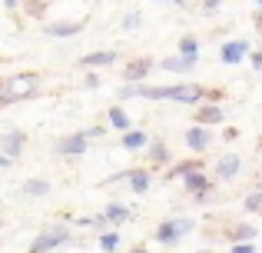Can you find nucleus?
<instances>
[{"label":"nucleus","mask_w":262,"mask_h":253,"mask_svg":"<svg viewBox=\"0 0 262 253\" xmlns=\"http://www.w3.org/2000/svg\"><path fill=\"white\" fill-rule=\"evenodd\" d=\"M0 167H10V157L7 153H0Z\"/></svg>","instance_id":"nucleus-30"},{"label":"nucleus","mask_w":262,"mask_h":253,"mask_svg":"<svg viewBox=\"0 0 262 253\" xmlns=\"http://www.w3.org/2000/svg\"><path fill=\"white\" fill-rule=\"evenodd\" d=\"M37 80H40L37 73H17V77H10L4 84V90H0V107H10V104H17V100L30 97Z\"/></svg>","instance_id":"nucleus-2"},{"label":"nucleus","mask_w":262,"mask_h":253,"mask_svg":"<svg viewBox=\"0 0 262 253\" xmlns=\"http://www.w3.org/2000/svg\"><path fill=\"white\" fill-rule=\"evenodd\" d=\"M239 163H243V160H239V157H236V153H226V157H223V160H219V167H216V173H219V180H232V177H236V173H239Z\"/></svg>","instance_id":"nucleus-10"},{"label":"nucleus","mask_w":262,"mask_h":253,"mask_svg":"<svg viewBox=\"0 0 262 253\" xmlns=\"http://www.w3.org/2000/svg\"><path fill=\"white\" fill-rule=\"evenodd\" d=\"M243 207H246V210H252V213H256V210H262V193H259V190H256V193H249Z\"/></svg>","instance_id":"nucleus-23"},{"label":"nucleus","mask_w":262,"mask_h":253,"mask_svg":"<svg viewBox=\"0 0 262 253\" xmlns=\"http://www.w3.org/2000/svg\"><path fill=\"white\" fill-rule=\"evenodd\" d=\"M173 4H179V7H183V4H186V0H173Z\"/></svg>","instance_id":"nucleus-34"},{"label":"nucleus","mask_w":262,"mask_h":253,"mask_svg":"<svg viewBox=\"0 0 262 253\" xmlns=\"http://www.w3.org/2000/svg\"><path fill=\"white\" fill-rule=\"evenodd\" d=\"M149 160H153V163H166L169 160L166 143H153V147H149Z\"/></svg>","instance_id":"nucleus-20"},{"label":"nucleus","mask_w":262,"mask_h":253,"mask_svg":"<svg viewBox=\"0 0 262 253\" xmlns=\"http://www.w3.org/2000/svg\"><path fill=\"white\" fill-rule=\"evenodd\" d=\"M126 217H129V210H126V207H120V203H113V207L103 210V220H106V223H123Z\"/></svg>","instance_id":"nucleus-16"},{"label":"nucleus","mask_w":262,"mask_h":253,"mask_svg":"<svg viewBox=\"0 0 262 253\" xmlns=\"http://www.w3.org/2000/svg\"><path fill=\"white\" fill-rule=\"evenodd\" d=\"M246 53H249V44H246V40H229V44L223 47V64H239Z\"/></svg>","instance_id":"nucleus-7"},{"label":"nucleus","mask_w":262,"mask_h":253,"mask_svg":"<svg viewBox=\"0 0 262 253\" xmlns=\"http://www.w3.org/2000/svg\"><path fill=\"white\" fill-rule=\"evenodd\" d=\"M179 50H183V57L186 60H196V40H192V37H183V40H179Z\"/></svg>","instance_id":"nucleus-21"},{"label":"nucleus","mask_w":262,"mask_h":253,"mask_svg":"<svg viewBox=\"0 0 262 253\" xmlns=\"http://www.w3.org/2000/svg\"><path fill=\"white\" fill-rule=\"evenodd\" d=\"M24 193H30V197H47V193H50V183H47V180H27V183H24Z\"/></svg>","instance_id":"nucleus-17"},{"label":"nucleus","mask_w":262,"mask_h":253,"mask_svg":"<svg viewBox=\"0 0 262 253\" xmlns=\"http://www.w3.org/2000/svg\"><path fill=\"white\" fill-rule=\"evenodd\" d=\"M192 230V220L189 217H176V220H163L160 227H156V240L166 243V247H173V243H179L186 233Z\"/></svg>","instance_id":"nucleus-3"},{"label":"nucleus","mask_w":262,"mask_h":253,"mask_svg":"<svg viewBox=\"0 0 262 253\" xmlns=\"http://www.w3.org/2000/svg\"><path fill=\"white\" fill-rule=\"evenodd\" d=\"M216 7H219V0H206V13H212Z\"/></svg>","instance_id":"nucleus-29"},{"label":"nucleus","mask_w":262,"mask_h":253,"mask_svg":"<svg viewBox=\"0 0 262 253\" xmlns=\"http://www.w3.org/2000/svg\"><path fill=\"white\" fill-rule=\"evenodd\" d=\"M113 60H116V53H113V50H96V53H86L80 64H83V67H110Z\"/></svg>","instance_id":"nucleus-11"},{"label":"nucleus","mask_w":262,"mask_h":253,"mask_svg":"<svg viewBox=\"0 0 262 253\" xmlns=\"http://www.w3.org/2000/svg\"><path fill=\"white\" fill-rule=\"evenodd\" d=\"M232 253H252V247H249V243H239V247L232 250Z\"/></svg>","instance_id":"nucleus-28"},{"label":"nucleus","mask_w":262,"mask_h":253,"mask_svg":"<svg viewBox=\"0 0 262 253\" xmlns=\"http://www.w3.org/2000/svg\"><path fill=\"white\" fill-rule=\"evenodd\" d=\"M4 4H7V7H13V4H17V0H4Z\"/></svg>","instance_id":"nucleus-33"},{"label":"nucleus","mask_w":262,"mask_h":253,"mask_svg":"<svg viewBox=\"0 0 262 253\" xmlns=\"http://www.w3.org/2000/svg\"><path fill=\"white\" fill-rule=\"evenodd\" d=\"M70 240V233H67L63 227H57V230H43V233L33 240V247L30 253H50V250H57V247H63V243Z\"/></svg>","instance_id":"nucleus-4"},{"label":"nucleus","mask_w":262,"mask_h":253,"mask_svg":"<svg viewBox=\"0 0 262 253\" xmlns=\"http://www.w3.org/2000/svg\"><path fill=\"white\" fill-rule=\"evenodd\" d=\"M0 143H4V153L10 157V160H17L24 143H27V137L20 133V130H7V133H0Z\"/></svg>","instance_id":"nucleus-6"},{"label":"nucleus","mask_w":262,"mask_h":253,"mask_svg":"<svg viewBox=\"0 0 262 253\" xmlns=\"http://www.w3.org/2000/svg\"><path fill=\"white\" fill-rule=\"evenodd\" d=\"M57 153L60 157H83L86 153V133H73V137H67V140H60L57 143Z\"/></svg>","instance_id":"nucleus-5"},{"label":"nucleus","mask_w":262,"mask_h":253,"mask_svg":"<svg viewBox=\"0 0 262 253\" xmlns=\"http://www.w3.org/2000/svg\"><path fill=\"white\" fill-rule=\"evenodd\" d=\"M123 147H126V150L146 147V133H143V130H126V133H123Z\"/></svg>","instance_id":"nucleus-14"},{"label":"nucleus","mask_w":262,"mask_h":253,"mask_svg":"<svg viewBox=\"0 0 262 253\" xmlns=\"http://www.w3.org/2000/svg\"><path fill=\"white\" fill-rule=\"evenodd\" d=\"M123 97H143V100H176V104H196V100L212 97L206 87L199 84H176V87H136L129 84Z\"/></svg>","instance_id":"nucleus-1"},{"label":"nucleus","mask_w":262,"mask_h":253,"mask_svg":"<svg viewBox=\"0 0 262 253\" xmlns=\"http://www.w3.org/2000/svg\"><path fill=\"white\" fill-rule=\"evenodd\" d=\"M256 4H262V0H256Z\"/></svg>","instance_id":"nucleus-35"},{"label":"nucleus","mask_w":262,"mask_h":253,"mask_svg":"<svg viewBox=\"0 0 262 253\" xmlns=\"http://www.w3.org/2000/svg\"><path fill=\"white\" fill-rule=\"evenodd\" d=\"M126 177H129V187H133L136 193H143V190L149 187V177L143 173V170H133V173H126Z\"/></svg>","instance_id":"nucleus-19"},{"label":"nucleus","mask_w":262,"mask_h":253,"mask_svg":"<svg viewBox=\"0 0 262 253\" xmlns=\"http://www.w3.org/2000/svg\"><path fill=\"white\" fill-rule=\"evenodd\" d=\"M186 190H192V193H206V190H209V180H206L203 173H186Z\"/></svg>","instance_id":"nucleus-15"},{"label":"nucleus","mask_w":262,"mask_h":253,"mask_svg":"<svg viewBox=\"0 0 262 253\" xmlns=\"http://www.w3.org/2000/svg\"><path fill=\"white\" fill-rule=\"evenodd\" d=\"M133 253H149V250H143V247H136V250H133Z\"/></svg>","instance_id":"nucleus-32"},{"label":"nucleus","mask_w":262,"mask_h":253,"mask_svg":"<svg viewBox=\"0 0 262 253\" xmlns=\"http://www.w3.org/2000/svg\"><path fill=\"white\" fill-rule=\"evenodd\" d=\"M100 247L103 250H116V247H120V237H116V233H103L100 237Z\"/></svg>","instance_id":"nucleus-24"},{"label":"nucleus","mask_w":262,"mask_h":253,"mask_svg":"<svg viewBox=\"0 0 262 253\" xmlns=\"http://www.w3.org/2000/svg\"><path fill=\"white\" fill-rule=\"evenodd\" d=\"M192 64H196V60H186V57H179V60H163V67H166V70H192Z\"/></svg>","instance_id":"nucleus-22"},{"label":"nucleus","mask_w":262,"mask_h":253,"mask_svg":"<svg viewBox=\"0 0 262 253\" xmlns=\"http://www.w3.org/2000/svg\"><path fill=\"white\" fill-rule=\"evenodd\" d=\"M110 127H113V130H123V133L129 130V117L120 110V107H113V110H110Z\"/></svg>","instance_id":"nucleus-18"},{"label":"nucleus","mask_w":262,"mask_h":253,"mask_svg":"<svg viewBox=\"0 0 262 253\" xmlns=\"http://www.w3.org/2000/svg\"><path fill=\"white\" fill-rule=\"evenodd\" d=\"M232 237H236V240H246V243H249L252 237H256V230H252V227H239V230H236Z\"/></svg>","instance_id":"nucleus-25"},{"label":"nucleus","mask_w":262,"mask_h":253,"mask_svg":"<svg viewBox=\"0 0 262 253\" xmlns=\"http://www.w3.org/2000/svg\"><path fill=\"white\" fill-rule=\"evenodd\" d=\"M186 147L196 150V153L206 150V147H209V133H206L203 127H189V130H186Z\"/></svg>","instance_id":"nucleus-9"},{"label":"nucleus","mask_w":262,"mask_h":253,"mask_svg":"<svg viewBox=\"0 0 262 253\" xmlns=\"http://www.w3.org/2000/svg\"><path fill=\"white\" fill-rule=\"evenodd\" d=\"M83 24H86V20H73V24H47L43 30L50 33V37H73V33L83 30Z\"/></svg>","instance_id":"nucleus-8"},{"label":"nucleus","mask_w":262,"mask_h":253,"mask_svg":"<svg viewBox=\"0 0 262 253\" xmlns=\"http://www.w3.org/2000/svg\"><path fill=\"white\" fill-rule=\"evenodd\" d=\"M196 120H199V124H219V120H223V110H219L216 104L199 107V110H196Z\"/></svg>","instance_id":"nucleus-13"},{"label":"nucleus","mask_w":262,"mask_h":253,"mask_svg":"<svg viewBox=\"0 0 262 253\" xmlns=\"http://www.w3.org/2000/svg\"><path fill=\"white\" fill-rule=\"evenodd\" d=\"M149 67H153V60H149V57H143V60H136V64H129V67H126V80H129V84L143 80V77H146V70H149Z\"/></svg>","instance_id":"nucleus-12"},{"label":"nucleus","mask_w":262,"mask_h":253,"mask_svg":"<svg viewBox=\"0 0 262 253\" xmlns=\"http://www.w3.org/2000/svg\"><path fill=\"white\" fill-rule=\"evenodd\" d=\"M252 67H256V73H262V50L256 53V60H252Z\"/></svg>","instance_id":"nucleus-27"},{"label":"nucleus","mask_w":262,"mask_h":253,"mask_svg":"<svg viewBox=\"0 0 262 253\" xmlns=\"http://www.w3.org/2000/svg\"><path fill=\"white\" fill-rule=\"evenodd\" d=\"M123 27H126V30L140 27V10H136V13H126V17H123Z\"/></svg>","instance_id":"nucleus-26"},{"label":"nucleus","mask_w":262,"mask_h":253,"mask_svg":"<svg viewBox=\"0 0 262 253\" xmlns=\"http://www.w3.org/2000/svg\"><path fill=\"white\" fill-rule=\"evenodd\" d=\"M256 24H259V27H262V10H259V13H256Z\"/></svg>","instance_id":"nucleus-31"}]
</instances>
